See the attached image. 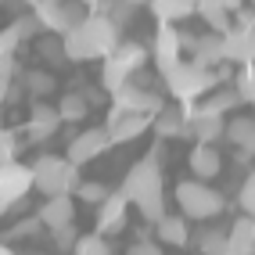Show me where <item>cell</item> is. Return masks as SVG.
Listing matches in <instances>:
<instances>
[{
    "label": "cell",
    "mask_w": 255,
    "mask_h": 255,
    "mask_svg": "<svg viewBox=\"0 0 255 255\" xmlns=\"http://www.w3.org/2000/svg\"><path fill=\"white\" fill-rule=\"evenodd\" d=\"M65 43V58L69 61H94V58H108L119 47V25L101 11L83 14V22H76L69 32H61Z\"/></svg>",
    "instance_id": "obj_1"
},
{
    "label": "cell",
    "mask_w": 255,
    "mask_h": 255,
    "mask_svg": "<svg viewBox=\"0 0 255 255\" xmlns=\"http://www.w3.org/2000/svg\"><path fill=\"white\" fill-rule=\"evenodd\" d=\"M126 198H129V205H137L144 212V219H155L165 212V180H162V162L155 158H140L137 165L126 173L123 187H119Z\"/></svg>",
    "instance_id": "obj_2"
},
{
    "label": "cell",
    "mask_w": 255,
    "mask_h": 255,
    "mask_svg": "<svg viewBox=\"0 0 255 255\" xmlns=\"http://www.w3.org/2000/svg\"><path fill=\"white\" fill-rule=\"evenodd\" d=\"M79 180V165L69 155H40L32 162V191L40 194H72Z\"/></svg>",
    "instance_id": "obj_3"
},
{
    "label": "cell",
    "mask_w": 255,
    "mask_h": 255,
    "mask_svg": "<svg viewBox=\"0 0 255 255\" xmlns=\"http://www.w3.org/2000/svg\"><path fill=\"white\" fill-rule=\"evenodd\" d=\"M165 83H169V90H173V97L180 105H194L198 97H205L219 83V76L201 61H176L173 69L165 72Z\"/></svg>",
    "instance_id": "obj_4"
},
{
    "label": "cell",
    "mask_w": 255,
    "mask_h": 255,
    "mask_svg": "<svg viewBox=\"0 0 255 255\" xmlns=\"http://www.w3.org/2000/svg\"><path fill=\"white\" fill-rule=\"evenodd\" d=\"M176 209L187 216V219H216L219 212L227 209V198L216 191V187H209V180H180L176 183Z\"/></svg>",
    "instance_id": "obj_5"
},
{
    "label": "cell",
    "mask_w": 255,
    "mask_h": 255,
    "mask_svg": "<svg viewBox=\"0 0 255 255\" xmlns=\"http://www.w3.org/2000/svg\"><path fill=\"white\" fill-rule=\"evenodd\" d=\"M147 65V50L140 43H119L112 54L105 58V69H101V87L108 94L119 90L123 83H129L140 69Z\"/></svg>",
    "instance_id": "obj_6"
},
{
    "label": "cell",
    "mask_w": 255,
    "mask_h": 255,
    "mask_svg": "<svg viewBox=\"0 0 255 255\" xmlns=\"http://www.w3.org/2000/svg\"><path fill=\"white\" fill-rule=\"evenodd\" d=\"M29 191H32V165H22V162L0 165V216L18 209Z\"/></svg>",
    "instance_id": "obj_7"
},
{
    "label": "cell",
    "mask_w": 255,
    "mask_h": 255,
    "mask_svg": "<svg viewBox=\"0 0 255 255\" xmlns=\"http://www.w3.org/2000/svg\"><path fill=\"white\" fill-rule=\"evenodd\" d=\"M105 129H108L112 144H129V140L144 137V133L151 129V115H144V112H123V108L112 105Z\"/></svg>",
    "instance_id": "obj_8"
},
{
    "label": "cell",
    "mask_w": 255,
    "mask_h": 255,
    "mask_svg": "<svg viewBox=\"0 0 255 255\" xmlns=\"http://www.w3.org/2000/svg\"><path fill=\"white\" fill-rule=\"evenodd\" d=\"M112 147V137H108V129L105 126H90V129H83L76 133V137L69 140V147H65V155H69L76 165H87L94 158H101L105 151Z\"/></svg>",
    "instance_id": "obj_9"
},
{
    "label": "cell",
    "mask_w": 255,
    "mask_h": 255,
    "mask_svg": "<svg viewBox=\"0 0 255 255\" xmlns=\"http://www.w3.org/2000/svg\"><path fill=\"white\" fill-rule=\"evenodd\" d=\"M112 101H115V108H123V112H144V115H155V112H162L165 108V101H162V94H155V90H144V87H137V83H123L119 90H112Z\"/></svg>",
    "instance_id": "obj_10"
},
{
    "label": "cell",
    "mask_w": 255,
    "mask_h": 255,
    "mask_svg": "<svg viewBox=\"0 0 255 255\" xmlns=\"http://www.w3.org/2000/svg\"><path fill=\"white\" fill-rule=\"evenodd\" d=\"M40 14V22H43V29H50V32H69L76 22H83V4L76 0V4H65V0H58V4H40V7H32Z\"/></svg>",
    "instance_id": "obj_11"
},
{
    "label": "cell",
    "mask_w": 255,
    "mask_h": 255,
    "mask_svg": "<svg viewBox=\"0 0 255 255\" xmlns=\"http://www.w3.org/2000/svg\"><path fill=\"white\" fill-rule=\"evenodd\" d=\"M223 129H227V115H216V112H205V108H191V115H187V133L198 144L223 140Z\"/></svg>",
    "instance_id": "obj_12"
},
{
    "label": "cell",
    "mask_w": 255,
    "mask_h": 255,
    "mask_svg": "<svg viewBox=\"0 0 255 255\" xmlns=\"http://www.w3.org/2000/svg\"><path fill=\"white\" fill-rule=\"evenodd\" d=\"M180 50H183V43H180L176 25H173V22H162L158 32H155V47H151V58H155V65H158L162 76L180 61Z\"/></svg>",
    "instance_id": "obj_13"
},
{
    "label": "cell",
    "mask_w": 255,
    "mask_h": 255,
    "mask_svg": "<svg viewBox=\"0 0 255 255\" xmlns=\"http://www.w3.org/2000/svg\"><path fill=\"white\" fill-rule=\"evenodd\" d=\"M126 209H129V198L123 191H108V198L97 205V230L112 237L126 227Z\"/></svg>",
    "instance_id": "obj_14"
},
{
    "label": "cell",
    "mask_w": 255,
    "mask_h": 255,
    "mask_svg": "<svg viewBox=\"0 0 255 255\" xmlns=\"http://www.w3.org/2000/svg\"><path fill=\"white\" fill-rule=\"evenodd\" d=\"M40 223L47 230L65 227V223H76V194H47V201L40 205Z\"/></svg>",
    "instance_id": "obj_15"
},
{
    "label": "cell",
    "mask_w": 255,
    "mask_h": 255,
    "mask_svg": "<svg viewBox=\"0 0 255 255\" xmlns=\"http://www.w3.org/2000/svg\"><path fill=\"white\" fill-rule=\"evenodd\" d=\"M155 237L162 245L169 248H183V245H191V227H187V216L183 212H162L155 219Z\"/></svg>",
    "instance_id": "obj_16"
},
{
    "label": "cell",
    "mask_w": 255,
    "mask_h": 255,
    "mask_svg": "<svg viewBox=\"0 0 255 255\" xmlns=\"http://www.w3.org/2000/svg\"><path fill=\"white\" fill-rule=\"evenodd\" d=\"M58 126H61L58 108H54V105H43V101H36V105H32V112H29V126H25L29 140H32V144H40V140H47V137H54Z\"/></svg>",
    "instance_id": "obj_17"
},
{
    "label": "cell",
    "mask_w": 255,
    "mask_h": 255,
    "mask_svg": "<svg viewBox=\"0 0 255 255\" xmlns=\"http://www.w3.org/2000/svg\"><path fill=\"white\" fill-rule=\"evenodd\" d=\"M187 165L198 180H216L223 173V155L216 151V144H194L191 155H187Z\"/></svg>",
    "instance_id": "obj_18"
},
{
    "label": "cell",
    "mask_w": 255,
    "mask_h": 255,
    "mask_svg": "<svg viewBox=\"0 0 255 255\" xmlns=\"http://www.w3.org/2000/svg\"><path fill=\"white\" fill-rule=\"evenodd\" d=\"M227 255H255V216H237L227 230Z\"/></svg>",
    "instance_id": "obj_19"
},
{
    "label": "cell",
    "mask_w": 255,
    "mask_h": 255,
    "mask_svg": "<svg viewBox=\"0 0 255 255\" xmlns=\"http://www.w3.org/2000/svg\"><path fill=\"white\" fill-rule=\"evenodd\" d=\"M187 115L191 112H176V108H162L151 115V129H155V137L162 140H173V137H187Z\"/></svg>",
    "instance_id": "obj_20"
},
{
    "label": "cell",
    "mask_w": 255,
    "mask_h": 255,
    "mask_svg": "<svg viewBox=\"0 0 255 255\" xmlns=\"http://www.w3.org/2000/svg\"><path fill=\"white\" fill-rule=\"evenodd\" d=\"M223 140H230L234 147L255 151V115H234V119H227Z\"/></svg>",
    "instance_id": "obj_21"
},
{
    "label": "cell",
    "mask_w": 255,
    "mask_h": 255,
    "mask_svg": "<svg viewBox=\"0 0 255 255\" xmlns=\"http://www.w3.org/2000/svg\"><path fill=\"white\" fill-rule=\"evenodd\" d=\"M194 61L209 65V69H216V65H223V32H209V36H194Z\"/></svg>",
    "instance_id": "obj_22"
},
{
    "label": "cell",
    "mask_w": 255,
    "mask_h": 255,
    "mask_svg": "<svg viewBox=\"0 0 255 255\" xmlns=\"http://www.w3.org/2000/svg\"><path fill=\"white\" fill-rule=\"evenodd\" d=\"M147 4L158 22H173V25L194 14V0H147Z\"/></svg>",
    "instance_id": "obj_23"
},
{
    "label": "cell",
    "mask_w": 255,
    "mask_h": 255,
    "mask_svg": "<svg viewBox=\"0 0 255 255\" xmlns=\"http://www.w3.org/2000/svg\"><path fill=\"white\" fill-rule=\"evenodd\" d=\"M194 14H201L212 32H227L230 29V11L223 7V0H194Z\"/></svg>",
    "instance_id": "obj_24"
},
{
    "label": "cell",
    "mask_w": 255,
    "mask_h": 255,
    "mask_svg": "<svg viewBox=\"0 0 255 255\" xmlns=\"http://www.w3.org/2000/svg\"><path fill=\"white\" fill-rule=\"evenodd\" d=\"M54 108L61 115V123H83V119L90 115V97L79 94V90H72V94H61V101H58Z\"/></svg>",
    "instance_id": "obj_25"
},
{
    "label": "cell",
    "mask_w": 255,
    "mask_h": 255,
    "mask_svg": "<svg viewBox=\"0 0 255 255\" xmlns=\"http://www.w3.org/2000/svg\"><path fill=\"white\" fill-rule=\"evenodd\" d=\"M36 54H40L47 65H61V61H69V58H65L61 32H50V29H43V32H40V40H36Z\"/></svg>",
    "instance_id": "obj_26"
},
{
    "label": "cell",
    "mask_w": 255,
    "mask_h": 255,
    "mask_svg": "<svg viewBox=\"0 0 255 255\" xmlns=\"http://www.w3.org/2000/svg\"><path fill=\"white\" fill-rule=\"evenodd\" d=\"M191 241H198V252H205V255H227V230L223 227H201Z\"/></svg>",
    "instance_id": "obj_27"
},
{
    "label": "cell",
    "mask_w": 255,
    "mask_h": 255,
    "mask_svg": "<svg viewBox=\"0 0 255 255\" xmlns=\"http://www.w3.org/2000/svg\"><path fill=\"white\" fill-rule=\"evenodd\" d=\"M22 83H25V94H32V97H50L58 90V79L50 76L47 69H29L22 76Z\"/></svg>",
    "instance_id": "obj_28"
},
{
    "label": "cell",
    "mask_w": 255,
    "mask_h": 255,
    "mask_svg": "<svg viewBox=\"0 0 255 255\" xmlns=\"http://www.w3.org/2000/svg\"><path fill=\"white\" fill-rule=\"evenodd\" d=\"M237 101H241V94H237L234 87H227V90H209V97H205V105H198V108H205V112H216V115H227L230 108H237Z\"/></svg>",
    "instance_id": "obj_29"
},
{
    "label": "cell",
    "mask_w": 255,
    "mask_h": 255,
    "mask_svg": "<svg viewBox=\"0 0 255 255\" xmlns=\"http://www.w3.org/2000/svg\"><path fill=\"white\" fill-rule=\"evenodd\" d=\"M94 11L108 14L115 25H126V22H133V14H137V4H133V0H101Z\"/></svg>",
    "instance_id": "obj_30"
},
{
    "label": "cell",
    "mask_w": 255,
    "mask_h": 255,
    "mask_svg": "<svg viewBox=\"0 0 255 255\" xmlns=\"http://www.w3.org/2000/svg\"><path fill=\"white\" fill-rule=\"evenodd\" d=\"M72 252H79V255H108L112 245H108V237L101 234V230H94V234H79Z\"/></svg>",
    "instance_id": "obj_31"
},
{
    "label": "cell",
    "mask_w": 255,
    "mask_h": 255,
    "mask_svg": "<svg viewBox=\"0 0 255 255\" xmlns=\"http://www.w3.org/2000/svg\"><path fill=\"white\" fill-rule=\"evenodd\" d=\"M79 201H87V205H101V201L108 198V187L105 183H97V180H79V187L72 191Z\"/></svg>",
    "instance_id": "obj_32"
},
{
    "label": "cell",
    "mask_w": 255,
    "mask_h": 255,
    "mask_svg": "<svg viewBox=\"0 0 255 255\" xmlns=\"http://www.w3.org/2000/svg\"><path fill=\"white\" fill-rule=\"evenodd\" d=\"M234 90L241 94V101H252L255 97V61H248L241 72H237V79H234Z\"/></svg>",
    "instance_id": "obj_33"
},
{
    "label": "cell",
    "mask_w": 255,
    "mask_h": 255,
    "mask_svg": "<svg viewBox=\"0 0 255 255\" xmlns=\"http://www.w3.org/2000/svg\"><path fill=\"white\" fill-rule=\"evenodd\" d=\"M40 230H43L40 216H32V219H22V223H14L11 230H4V241H14V237H36Z\"/></svg>",
    "instance_id": "obj_34"
},
{
    "label": "cell",
    "mask_w": 255,
    "mask_h": 255,
    "mask_svg": "<svg viewBox=\"0 0 255 255\" xmlns=\"http://www.w3.org/2000/svg\"><path fill=\"white\" fill-rule=\"evenodd\" d=\"M14 155H18V137H14L7 126H0V165L14 162Z\"/></svg>",
    "instance_id": "obj_35"
},
{
    "label": "cell",
    "mask_w": 255,
    "mask_h": 255,
    "mask_svg": "<svg viewBox=\"0 0 255 255\" xmlns=\"http://www.w3.org/2000/svg\"><path fill=\"white\" fill-rule=\"evenodd\" d=\"M237 205H241L248 216H255V173L241 183V191H237Z\"/></svg>",
    "instance_id": "obj_36"
},
{
    "label": "cell",
    "mask_w": 255,
    "mask_h": 255,
    "mask_svg": "<svg viewBox=\"0 0 255 255\" xmlns=\"http://www.w3.org/2000/svg\"><path fill=\"white\" fill-rule=\"evenodd\" d=\"M50 234H54V245L58 248H76V223H65V227H54V230H50Z\"/></svg>",
    "instance_id": "obj_37"
},
{
    "label": "cell",
    "mask_w": 255,
    "mask_h": 255,
    "mask_svg": "<svg viewBox=\"0 0 255 255\" xmlns=\"http://www.w3.org/2000/svg\"><path fill=\"white\" fill-rule=\"evenodd\" d=\"M129 252H133V255H158L162 245H155V241H140V245H129Z\"/></svg>",
    "instance_id": "obj_38"
},
{
    "label": "cell",
    "mask_w": 255,
    "mask_h": 255,
    "mask_svg": "<svg viewBox=\"0 0 255 255\" xmlns=\"http://www.w3.org/2000/svg\"><path fill=\"white\" fill-rule=\"evenodd\" d=\"M11 97V76H0V105H7Z\"/></svg>",
    "instance_id": "obj_39"
},
{
    "label": "cell",
    "mask_w": 255,
    "mask_h": 255,
    "mask_svg": "<svg viewBox=\"0 0 255 255\" xmlns=\"http://www.w3.org/2000/svg\"><path fill=\"white\" fill-rule=\"evenodd\" d=\"M241 4H248V0H223V7H227V11H237Z\"/></svg>",
    "instance_id": "obj_40"
},
{
    "label": "cell",
    "mask_w": 255,
    "mask_h": 255,
    "mask_svg": "<svg viewBox=\"0 0 255 255\" xmlns=\"http://www.w3.org/2000/svg\"><path fill=\"white\" fill-rule=\"evenodd\" d=\"M32 7H40V4H58V0H29Z\"/></svg>",
    "instance_id": "obj_41"
},
{
    "label": "cell",
    "mask_w": 255,
    "mask_h": 255,
    "mask_svg": "<svg viewBox=\"0 0 255 255\" xmlns=\"http://www.w3.org/2000/svg\"><path fill=\"white\" fill-rule=\"evenodd\" d=\"M79 4H83V7H97V4H101V0H79Z\"/></svg>",
    "instance_id": "obj_42"
},
{
    "label": "cell",
    "mask_w": 255,
    "mask_h": 255,
    "mask_svg": "<svg viewBox=\"0 0 255 255\" xmlns=\"http://www.w3.org/2000/svg\"><path fill=\"white\" fill-rule=\"evenodd\" d=\"M0 126H4V105H0Z\"/></svg>",
    "instance_id": "obj_43"
},
{
    "label": "cell",
    "mask_w": 255,
    "mask_h": 255,
    "mask_svg": "<svg viewBox=\"0 0 255 255\" xmlns=\"http://www.w3.org/2000/svg\"><path fill=\"white\" fill-rule=\"evenodd\" d=\"M133 4H137V7H140V4H147V0H133Z\"/></svg>",
    "instance_id": "obj_44"
},
{
    "label": "cell",
    "mask_w": 255,
    "mask_h": 255,
    "mask_svg": "<svg viewBox=\"0 0 255 255\" xmlns=\"http://www.w3.org/2000/svg\"><path fill=\"white\" fill-rule=\"evenodd\" d=\"M248 4H252V7H255V0H248Z\"/></svg>",
    "instance_id": "obj_45"
},
{
    "label": "cell",
    "mask_w": 255,
    "mask_h": 255,
    "mask_svg": "<svg viewBox=\"0 0 255 255\" xmlns=\"http://www.w3.org/2000/svg\"><path fill=\"white\" fill-rule=\"evenodd\" d=\"M252 105H255V97H252Z\"/></svg>",
    "instance_id": "obj_46"
}]
</instances>
